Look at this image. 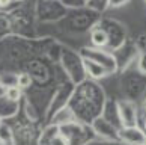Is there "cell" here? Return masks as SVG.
Returning a JSON list of instances; mask_svg holds the SVG:
<instances>
[{
  "label": "cell",
  "mask_w": 146,
  "mask_h": 145,
  "mask_svg": "<svg viewBox=\"0 0 146 145\" xmlns=\"http://www.w3.org/2000/svg\"><path fill=\"white\" fill-rule=\"evenodd\" d=\"M119 138L122 141H125L128 144L133 145H143L146 144V135L137 127H125L123 130H121Z\"/></svg>",
  "instance_id": "1"
},
{
  "label": "cell",
  "mask_w": 146,
  "mask_h": 145,
  "mask_svg": "<svg viewBox=\"0 0 146 145\" xmlns=\"http://www.w3.org/2000/svg\"><path fill=\"white\" fill-rule=\"evenodd\" d=\"M119 115L125 127H136V107L131 103L119 104Z\"/></svg>",
  "instance_id": "2"
},
{
  "label": "cell",
  "mask_w": 146,
  "mask_h": 145,
  "mask_svg": "<svg viewBox=\"0 0 146 145\" xmlns=\"http://www.w3.org/2000/svg\"><path fill=\"white\" fill-rule=\"evenodd\" d=\"M83 63H84V69H86V73L89 74L90 77H94V79H101V77H104L107 73V69L100 65L98 62H95L94 59H89V57H84L83 59Z\"/></svg>",
  "instance_id": "3"
},
{
  "label": "cell",
  "mask_w": 146,
  "mask_h": 145,
  "mask_svg": "<svg viewBox=\"0 0 146 145\" xmlns=\"http://www.w3.org/2000/svg\"><path fill=\"white\" fill-rule=\"evenodd\" d=\"M89 59H94L95 62H98L100 65H102L107 71H113V69L116 68V63H115V59H113L110 55H107V53L101 51V50H96V53H94V55L90 56H86Z\"/></svg>",
  "instance_id": "4"
},
{
  "label": "cell",
  "mask_w": 146,
  "mask_h": 145,
  "mask_svg": "<svg viewBox=\"0 0 146 145\" xmlns=\"http://www.w3.org/2000/svg\"><path fill=\"white\" fill-rule=\"evenodd\" d=\"M90 39H92V44L95 47H104L109 42V35L102 29H95L90 35Z\"/></svg>",
  "instance_id": "5"
},
{
  "label": "cell",
  "mask_w": 146,
  "mask_h": 145,
  "mask_svg": "<svg viewBox=\"0 0 146 145\" xmlns=\"http://www.w3.org/2000/svg\"><path fill=\"white\" fill-rule=\"evenodd\" d=\"M32 85V77H30V74L27 73H23V74H20V76L17 77V86L20 89H26V88H29Z\"/></svg>",
  "instance_id": "6"
},
{
  "label": "cell",
  "mask_w": 146,
  "mask_h": 145,
  "mask_svg": "<svg viewBox=\"0 0 146 145\" xmlns=\"http://www.w3.org/2000/svg\"><path fill=\"white\" fill-rule=\"evenodd\" d=\"M6 98L9 101H18L21 98V89L18 86H8V91H6Z\"/></svg>",
  "instance_id": "7"
},
{
  "label": "cell",
  "mask_w": 146,
  "mask_h": 145,
  "mask_svg": "<svg viewBox=\"0 0 146 145\" xmlns=\"http://www.w3.org/2000/svg\"><path fill=\"white\" fill-rule=\"evenodd\" d=\"M50 145H69V141H68V138L63 136V135H56V136L51 138Z\"/></svg>",
  "instance_id": "8"
},
{
  "label": "cell",
  "mask_w": 146,
  "mask_h": 145,
  "mask_svg": "<svg viewBox=\"0 0 146 145\" xmlns=\"http://www.w3.org/2000/svg\"><path fill=\"white\" fill-rule=\"evenodd\" d=\"M6 91H8V86H6L5 83H2V82H0V98L6 95Z\"/></svg>",
  "instance_id": "9"
},
{
  "label": "cell",
  "mask_w": 146,
  "mask_h": 145,
  "mask_svg": "<svg viewBox=\"0 0 146 145\" xmlns=\"http://www.w3.org/2000/svg\"><path fill=\"white\" fill-rule=\"evenodd\" d=\"M0 127H2V118H0Z\"/></svg>",
  "instance_id": "10"
},
{
  "label": "cell",
  "mask_w": 146,
  "mask_h": 145,
  "mask_svg": "<svg viewBox=\"0 0 146 145\" xmlns=\"http://www.w3.org/2000/svg\"><path fill=\"white\" fill-rule=\"evenodd\" d=\"M145 107H146V101H145Z\"/></svg>",
  "instance_id": "11"
},
{
  "label": "cell",
  "mask_w": 146,
  "mask_h": 145,
  "mask_svg": "<svg viewBox=\"0 0 146 145\" xmlns=\"http://www.w3.org/2000/svg\"><path fill=\"white\" fill-rule=\"evenodd\" d=\"M143 145H146V144H143Z\"/></svg>",
  "instance_id": "12"
}]
</instances>
